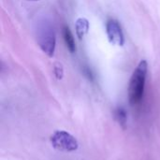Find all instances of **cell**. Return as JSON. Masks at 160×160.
I'll use <instances>...</instances> for the list:
<instances>
[{
	"label": "cell",
	"mask_w": 160,
	"mask_h": 160,
	"mask_svg": "<svg viewBox=\"0 0 160 160\" xmlns=\"http://www.w3.org/2000/svg\"><path fill=\"white\" fill-rule=\"evenodd\" d=\"M75 30L76 35L79 38V39H82L84 38V36L88 33L89 30V22L85 18H79L77 19L75 22Z\"/></svg>",
	"instance_id": "5b68a950"
},
{
	"label": "cell",
	"mask_w": 160,
	"mask_h": 160,
	"mask_svg": "<svg viewBox=\"0 0 160 160\" xmlns=\"http://www.w3.org/2000/svg\"><path fill=\"white\" fill-rule=\"evenodd\" d=\"M53 71H54V74L56 76L57 79H62L63 78V74H64V70H63V68H62V65L60 63H55L54 65V68H53Z\"/></svg>",
	"instance_id": "ba28073f"
},
{
	"label": "cell",
	"mask_w": 160,
	"mask_h": 160,
	"mask_svg": "<svg viewBox=\"0 0 160 160\" xmlns=\"http://www.w3.org/2000/svg\"><path fill=\"white\" fill-rule=\"evenodd\" d=\"M116 118L120 125H126L127 124V112L123 108H118L115 112Z\"/></svg>",
	"instance_id": "52a82bcc"
},
{
	"label": "cell",
	"mask_w": 160,
	"mask_h": 160,
	"mask_svg": "<svg viewBox=\"0 0 160 160\" xmlns=\"http://www.w3.org/2000/svg\"><path fill=\"white\" fill-rule=\"evenodd\" d=\"M106 33L111 44L115 46H123L125 44V37L120 23L111 19L106 23Z\"/></svg>",
	"instance_id": "277c9868"
},
{
	"label": "cell",
	"mask_w": 160,
	"mask_h": 160,
	"mask_svg": "<svg viewBox=\"0 0 160 160\" xmlns=\"http://www.w3.org/2000/svg\"><path fill=\"white\" fill-rule=\"evenodd\" d=\"M51 142L54 148L64 152H73L78 148L76 139L66 131H56L51 137Z\"/></svg>",
	"instance_id": "3957f363"
},
{
	"label": "cell",
	"mask_w": 160,
	"mask_h": 160,
	"mask_svg": "<svg viewBox=\"0 0 160 160\" xmlns=\"http://www.w3.org/2000/svg\"><path fill=\"white\" fill-rule=\"evenodd\" d=\"M37 39L41 51L49 57H52L55 52V33L52 24L47 21H42L38 24Z\"/></svg>",
	"instance_id": "7a4b0ae2"
},
{
	"label": "cell",
	"mask_w": 160,
	"mask_h": 160,
	"mask_svg": "<svg viewBox=\"0 0 160 160\" xmlns=\"http://www.w3.org/2000/svg\"><path fill=\"white\" fill-rule=\"evenodd\" d=\"M27 1H39V0H27Z\"/></svg>",
	"instance_id": "9c48e42d"
},
{
	"label": "cell",
	"mask_w": 160,
	"mask_h": 160,
	"mask_svg": "<svg viewBox=\"0 0 160 160\" xmlns=\"http://www.w3.org/2000/svg\"><path fill=\"white\" fill-rule=\"evenodd\" d=\"M147 71L148 64L145 60H142L132 73L128 85V99L131 105H137L142 99Z\"/></svg>",
	"instance_id": "6da1fadb"
},
{
	"label": "cell",
	"mask_w": 160,
	"mask_h": 160,
	"mask_svg": "<svg viewBox=\"0 0 160 160\" xmlns=\"http://www.w3.org/2000/svg\"><path fill=\"white\" fill-rule=\"evenodd\" d=\"M63 37H64V40H65V43H66L68 50L72 53L75 52H76L75 40H74V38H73V35H72L70 29L68 26L63 27Z\"/></svg>",
	"instance_id": "8992f818"
}]
</instances>
